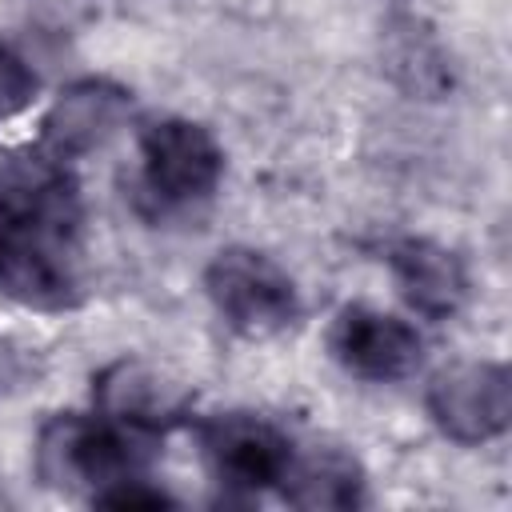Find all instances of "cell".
Returning a JSON list of instances; mask_svg holds the SVG:
<instances>
[{
  "label": "cell",
  "mask_w": 512,
  "mask_h": 512,
  "mask_svg": "<svg viewBox=\"0 0 512 512\" xmlns=\"http://www.w3.org/2000/svg\"><path fill=\"white\" fill-rule=\"evenodd\" d=\"M156 436L112 424L108 416L56 412L36 432V476L60 492L96 496L112 480L148 472Z\"/></svg>",
  "instance_id": "1"
},
{
  "label": "cell",
  "mask_w": 512,
  "mask_h": 512,
  "mask_svg": "<svg viewBox=\"0 0 512 512\" xmlns=\"http://www.w3.org/2000/svg\"><path fill=\"white\" fill-rule=\"evenodd\" d=\"M224 176L216 136L184 116H164L140 128V184L160 208L208 200Z\"/></svg>",
  "instance_id": "3"
},
{
  "label": "cell",
  "mask_w": 512,
  "mask_h": 512,
  "mask_svg": "<svg viewBox=\"0 0 512 512\" xmlns=\"http://www.w3.org/2000/svg\"><path fill=\"white\" fill-rule=\"evenodd\" d=\"M72 252H76L72 240L40 236L12 224V236L0 252V288L28 308H44V312L72 308L80 300V276Z\"/></svg>",
  "instance_id": "10"
},
{
  "label": "cell",
  "mask_w": 512,
  "mask_h": 512,
  "mask_svg": "<svg viewBox=\"0 0 512 512\" xmlns=\"http://www.w3.org/2000/svg\"><path fill=\"white\" fill-rule=\"evenodd\" d=\"M328 348L344 372H352L360 380H376V384L404 380L424 360L420 332L408 320L368 308V304H344L332 316Z\"/></svg>",
  "instance_id": "6"
},
{
  "label": "cell",
  "mask_w": 512,
  "mask_h": 512,
  "mask_svg": "<svg viewBox=\"0 0 512 512\" xmlns=\"http://www.w3.org/2000/svg\"><path fill=\"white\" fill-rule=\"evenodd\" d=\"M8 236H12V220H8V212L0 208V252H4V244H8Z\"/></svg>",
  "instance_id": "15"
},
{
  "label": "cell",
  "mask_w": 512,
  "mask_h": 512,
  "mask_svg": "<svg viewBox=\"0 0 512 512\" xmlns=\"http://www.w3.org/2000/svg\"><path fill=\"white\" fill-rule=\"evenodd\" d=\"M424 408L456 444H488L508 432L512 376L500 360H456L428 380Z\"/></svg>",
  "instance_id": "4"
},
{
  "label": "cell",
  "mask_w": 512,
  "mask_h": 512,
  "mask_svg": "<svg viewBox=\"0 0 512 512\" xmlns=\"http://www.w3.org/2000/svg\"><path fill=\"white\" fill-rule=\"evenodd\" d=\"M92 504L100 508H172L176 500L148 480V472H136V476H124V480H112L108 488H100L96 496H88Z\"/></svg>",
  "instance_id": "14"
},
{
  "label": "cell",
  "mask_w": 512,
  "mask_h": 512,
  "mask_svg": "<svg viewBox=\"0 0 512 512\" xmlns=\"http://www.w3.org/2000/svg\"><path fill=\"white\" fill-rule=\"evenodd\" d=\"M36 88H40V80L28 68V60L0 40V120L20 116L36 100Z\"/></svg>",
  "instance_id": "13"
},
{
  "label": "cell",
  "mask_w": 512,
  "mask_h": 512,
  "mask_svg": "<svg viewBox=\"0 0 512 512\" xmlns=\"http://www.w3.org/2000/svg\"><path fill=\"white\" fill-rule=\"evenodd\" d=\"M196 440L208 472L228 492L244 496L276 488L292 460L288 436L256 412H216L196 424Z\"/></svg>",
  "instance_id": "5"
},
{
  "label": "cell",
  "mask_w": 512,
  "mask_h": 512,
  "mask_svg": "<svg viewBox=\"0 0 512 512\" xmlns=\"http://www.w3.org/2000/svg\"><path fill=\"white\" fill-rule=\"evenodd\" d=\"M204 292L220 312V320L248 340L272 336L300 316V296L292 276L272 256L244 244L220 248L208 260Z\"/></svg>",
  "instance_id": "2"
},
{
  "label": "cell",
  "mask_w": 512,
  "mask_h": 512,
  "mask_svg": "<svg viewBox=\"0 0 512 512\" xmlns=\"http://www.w3.org/2000/svg\"><path fill=\"white\" fill-rule=\"evenodd\" d=\"M0 208L12 216V224H20L28 232L76 244L80 192H76L72 172L60 160H52L48 152L16 156L0 172Z\"/></svg>",
  "instance_id": "9"
},
{
  "label": "cell",
  "mask_w": 512,
  "mask_h": 512,
  "mask_svg": "<svg viewBox=\"0 0 512 512\" xmlns=\"http://www.w3.org/2000/svg\"><path fill=\"white\" fill-rule=\"evenodd\" d=\"M384 260L392 268L396 292L424 320H448L468 300L464 260L452 248H444V244H436L428 236H400V240H392Z\"/></svg>",
  "instance_id": "11"
},
{
  "label": "cell",
  "mask_w": 512,
  "mask_h": 512,
  "mask_svg": "<svg viewBox=\"0 0 512 512\" xmlns=\"http://www.w3.org/2000/svg\"><path fill=\"white\" fill-rule=\"evenodd\" d=\"M280 496L292 508L304 512H344L364 504V468L352 452L316 444L304 456L292 452L284 476H280Z\"/></svg>",
  "instance_id": "12"
},
{
  "label": "cell",
  "mask_w": 512,
  "mask_h": 512,
  "mask_svg": "<svg viewBox=\"0 0 512 512\" xmlns=\"http://www.w3.org/2000/svg\"><path fill=\"white\" fill-rule=\"evenodd\" d=\"M132 112V92L104 76H84L68 84L40 120V152L68 164L76 156L96 152L116 136V128Z\"/></svg>",
  "instance_id": "8"
},
{
  "label": "cell",
  "mask_w": 512,
  "mask_h": 512,
  "mask_svg": "<svg viewBox=\"0 0 512 512\" xmlns=\"http://www.w3.org/2000/svg\"><path fill=\"white\" fill-rule=\"evenodd\" d=\"M92 400L100 416L144 436H164L168 428L184 424L192 408V396L180 380L132 356L112 360L92 376Z\"/></svg>",
  "instance_id": "7"
}]
</instances>
